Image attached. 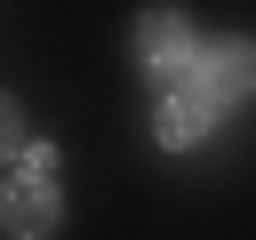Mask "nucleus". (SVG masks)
I'll return each instance as SVG.
<instances>
[{
  "mask_svg": "<svg viewBox=\"0 0 256 240\" xmlns=\"http://www.w3.org/2000/svg\"><path fill=\"white\" fill-rule=\"evenodd\" d=\"M64 224V192H56V176H8L0 184V232L8 240H48Z\"/></svg>",
  "mask_w": 256,
  "mask_h": 240,
  "instance_id": "f257e3e1",
  "label": "nucleus"
},
{
  "mask_svg": "<svg viewBox=\"0 0 256 240\" xmlns=\"http://www.w3.org/2000/svg\"><path fill=\"white\" fill-rule=\"evenodd\" d=\"M192 56H200V40H192L184 8H144V16H136V64H144V72H176V64H192Z\"/></svg>",
  "mask_w": 256,
  "mask_h": 240,
  "instance_id": "f03ea898",
  "label": "nucleus"
},
{
  "mask_svg": "<svg viewBox=\"0 0 256 240\" xmlns=\"http://www.w3.org/2000/svg\"><path fill=\"white\" fill-rule=\"evenodd\" d=\"M192 88H208L216 104H224V96H248V88H256V40H240V32H232V40H208V48L192 56Z\"/></svg>",
  "mask_w": 256,
  "mask_h": 240,
  "instance_id": "7ed1b4c3",
  "label": "nucleus"
},
{
  "mask_svg": "<svg viewBox=\"0 0 256 240\" xmlns=\"http://www.w3.org/2000/svg\"><path fill=\"white\" fill-rule=\"evenodd\" d=\"M208 104H216L208 88H168V96H160V120H152L160 144H200V136H208Z\"/></svg>",
  "mask_w": 256,
  "mask_h": 240,
  "instance_id": "20e7f679",
  "label": "nucleus"
},
{
  "mask_svg": "<svg viewBox=\"0 0 256 240\" xmlns=\"http://www.w3.org/2000/svg\"><path fill=\"white\" fill-rule=\"evenodd\" d=\"M24 144H32V136H24V104L0 88V160H24Z\"/></svg>",
  "mask_w": 256,
  "mask_h": 240,
  "instance_id": "39448f33",
  "label": "nucleus"
},
{
  "mask_svg": "<svg viewBox=\"0 0 256 240\" xmlns=\"http://www.w3.org/2000/svg\"><path fill=\"white\" fill-rule=\"evenodd\" d=\"M24 168L32 176H56V144H24Z\"/></svg>",
  "mask_w": 256,
  "mask_h": 240,
  "instance_id": "423d86ee",
  "label": "nucleus"
}]
</instances>
